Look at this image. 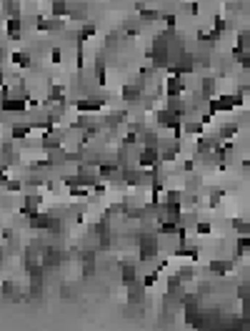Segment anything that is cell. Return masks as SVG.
<instances>
[{
  "instance_id": "43",
  "label": "cell",
  "mask_w": 250,
  "mask_h": 331,
  "mask_svg": "<svg viewBox=\"0 0 250 331\" xmlns=\"http://www.w3.org/2000/svg\"><path fill=\"white\" fill-rule=\"evenodd\" d=\"M183 168H185L188 173H193V171H195V163H193V161H185V163H183Z\"/></svg>"
},
{
  "instance_id": "25",
  "label": "cell",
  "mask_w": 250,
  "mask_h": 331,
  "mask_svg": "<svg viewBox=\"0 0 250 331\" xmlns=\"http://www.w3.org/2000/svg\"><path fill=\"white\" fill-rule=\"evenodd\" d=\"M250 251V236H240L238 243H235V256H243Z\"/></svg>"
},
{
  "instance_id": "39",
  "label": "cell",
  "mask_w": 250,
  "mask_h": 331,
  "mask_svg": "<svg viewBox=\"0 0 250 331\" xmlns=\"http://www.w3.org/2000/svg\"><path fill=\"white\" fill-rule=\"evenodd\" d=\"M178 274H180L183 278H193V276H195V269H193V266H183Z\"/></svg>"
},
{
  "instance_id": "33",
  "label": "cell",
  "mask_w": 250,
  "mask_h": 331,
  "mask_svg": "<svg viewBox=\"0 0 250 331\" xmlns=\"http://www.w3.org/2000/svg\"><path fill=\"white\" fill-rule=\"evenodd\" d=\"M225 30H228V23H225V18H215V23H213V33L223 35Z\"/></svg>"
},
{
  "instance_id": "20",
  "label": "cell",
  "mask_w": 250,
  "mask_h": 331,
  "mask_svg": "<svg viewBox=\"0 0 250 331\" xmlns=\"http://www.w3.org/2000/svg\"><path fill=\"white\" fill-rule=\"evenodd\" d=\"M203 126H205L203 120H183V131L190 133V136H198L203 131Z\"/></svg>"
},
{
  "instance_id": "5",
  "label": "cell",
  "mask_w": 250,
  "mask_h": 331,
  "mask_svg": "<svg viewBox=\"0 0 250 331\" xmlns=\"http://www.w3.org/2000/svg\"><path fill=\"white\" fill-rule=\"evenodd\" d=\"M103 98H83V101H75V110L78 113H95V110H100L103 108Z\"/></svg>"
},
{
  "instance_id": "35",
  "label": "cell",
  "mask_w": 250,
  "mask_h": 331,
  "mask_svg": "<svg viewBox=\"0 0 250 331\" xmlns=\"http://www.w3.org/2000/svg\"><path fill=\"white\" fill-rule=\"evenodd\" d=\"M50 63L53 65H60L63 63V51L60 48H50Z\"/></svg>"
},
{
  "instance_id": "22",
  "label": "cell",
  "mask_w": 250,
  "mask_h": 331,
  "mask_svg": "<svg viewBox=\"0 0 250 331\" xmlns=\"http://www.w3.org/2000/svg\"><path fill=\"white\" fill-rule=\"evenodd\" d=\"M208 269H210L213 274H228L230 269H233V261H210V266H208Z\"/></svg>"
},
{
  "instance_id": "1",
  "label": "cell",
  "mask_w": 250,
  "mask_h": 331,
  "mask_svg": "<svg viewBox=\"0 0 250 331\" xmlns=\"http://www.w3.org/2000/svg\"><path fill=\"white\" fill-rule=\"evenodd\" d=\"M158 251H160L158 231H155V233H145V236H140V241H138V259H140V261H150V259H155Z\"/></svg>"
},
{
  "instance_id": "24",
  "label": "cell",
  "mask_w": 250,
  "mask_h": 331,
  "mask_svg": "<svg viewBox=\"0 0 250 331\" xmlns=\"http://www.w3.org/2000/svg\"><path fill=\"white\" fill-rule=\"evenodd\" d=\"M140 141H143L148 148H160V136H158V133H153V131H145Z\"/></svg>"
},
{
  "instance_id": "42",
  "label": "cell",
  "mask_w": 250,
  "mask_h": 331,
  "mask_svg": "<svg viewBox=\"0 0 250 331\" xmlns=\"http://www.w3.org/2000/svg\"><path fill=\"white\" fill-rule=\"evenodd\" d=\"M200 186V176H190L188 178V191H193V188H198Z\"/></svg>"
},
{
  "instance_id": "36",
  "label": "cell",
  "mask_w": 250,
  "mask_h": 331,
  "mask_svg": "<svg viewBox=\"0 0 250 331\" xmlns=\"http://www.w3.org/2000/svg\"><path fill=\"white\" fill-rule=\"evenodd\" d=\"M140 281H143V286H145V288H153V286H155V281H158V271H153V274L143 276Z\"/></svg>"
},
{
  "instance_id": "3",
  "label": "cell",
  "mask_w": 250,
  "mask_h": 331,
  "mask_svg": "<svg viewBox=\"0 0 250 331\" xmlns=\"http://www.w3.org/2000/svg\"><path fill=\"white\" fill-rule=\"evenodd\" d=\"M28 106H30V98L28 96H15L13 93L8 101H3V110L5 113H25Z\"/></svg>"
},
{
  "instance_id": "32",
  "label": "cell",
  "mask_w": 250,
  "mask_h": 331,
  "mask_svg": "<svg viewBox=\"0 0 250 331\" xmlns=\"http://www.w3.org/2000/svg\"><path fill=\"white\" fill-rule=\"evenodd\" d=\"M223 196H225V193H223L220 188H213V191H210V198H208V203H210V206H218V203L223 201Z\"/></svg>"
},
{
  "instance_id": "41",
  "label": "cell",
  "mask_w": 250,
  "mask_h": 331,
  "mask_svg": "<svg viewBox=\"0 0 250 331\" xmlns=\"http://www.w3.org/2000/svg\"><path fill=\"white\" fill-rule=\"evenodd\" d=\"M163 20H165V25H168V28H175V15L173 13H165Z\"/></svg>"
},
{
  "instance_id": "16",
  "label": "cell",
  "mask_w": 250,
  "mask_h": 331,
  "mask_svg": "<svg viewBox=\"0 0 250 331\" xmlns=\"http://www.w3.org/2000/svg\"><path fill=\"white\" fill-rule=\"evenodd\" d=\"M10 60H13V65H18V68H30L33 63V58H30V53H25V51H13V55H10Z\"/></svg>"
},
{
  "instance_id": "11",
  "label": "cell",
  "mask_w": 250,
  "mask_h": 331,
  "mask_svg": "<svg viewBox=\"0 0 250 331\" xmlns=\"http://www.w3.org/2000/svg\"><path fill=\"white\" fill-rule=\"evenodd\" d=\"M180 226L183 223H178V221H160L158 223V236H178V231H180Z\"/></svg>"
},
{
  "instance_id": "14",
  "label": "cell",
  "mask_w": 250,
  "mask_h": 331,
  "mask_svg": "<svg viewBox=\"0 0 250 331\" xmlns=\"http://www.w3.org/2000/svg\"><path fill=\"white\" fill-rule=\"evenodd\" d=\"M43 148L50 153V151H58V148H63V138H60V133H55V131H50L45 138H43Z\"/></svg>"
},
{
  "instance_id": "9",
  "label": "cell",
  "mask_w": 250,
  "mask_h": 331,
  "mask_svg": "<svg viewBox=\"0 0 250 331\" xmlns=\"http://www.w3.org/2000/svg\"><path fill=\"white\" fill-rule=\"evenodd\" d=\"M20 28H23L20 15H13V18L5 20V30H8V38L10 40H20Z\"/></svg>"
},
{
  "instance_id": "30",
  "label": "cell",
  "mask_w": 250,
  "mask_h": 331,
  "mask_svg": "<svg viewBox=\"0 0 250 331\" xmlns=\"http://www.w3.org/2000/svg\"><path fill=\"white\" fill-rule=\"evenodd\" d=\"M210 231H213V226L208 223V221H198V223H195V233H198V236H208Z\"/></svg>"
},
{
  "instance_id": "26",
  "label": "cell",
  "mask_w": 250,
  "mask_h": 331,
  "mask_svg": "<svg viewBox=\"0 0 250 331\" xmlns=\"http://www.w3.org/2000/svg\"><path fill=\"white\" fill-rule=\"evenodd\" d=\"M158 18H163V15H160L158 10H153V8H143V10H140V20H143V23H155Z\"/></svg>"
},
{
  "instance_id": "38",
  "label": "cell",
  "mask_w": 250,
  "mask_h": 331,
  "mask_svg": "<svg viewBox=\"0 0 250 331\" xmlns=\"http://www.w3.org/2000/svg\"><path fill=\"white\" fill-rule=\"evenodd\" d=\"M183 226H193L195 228V223H198V216L195 214H183V221H180Z\"/></svg>"
},
{
  "instance_id": "31",
  "label": "cell",
  "mask_w": 250,
  "mask_h": 331,
  "mask_svg": "<svg viewBox=\"0 0 250 331\" xmlns=\"http://www.w3.org/2000/svg\"><path fill=\"white\" fill-rule=\"evenodd\" d=\"M35 30H40V33H45V30H50V20L48 18H35Z\"/></svg>"
},
{
  "instance_id": "28",
  "label": "cell",
  "mask_w": 250,
  "mask_h": 331,
  "mask_svg": "<svg viewBox=\"0 0 250 331\" xmlns=\"http://www.w3.org/2000/svg\"><path fill=\"white\" fill-rule=\"evenodd\" d=\"M95 83H98V86H105V63L103 60H95Z\"/></svg>"
},
{
  "instance_id": "40",
  "label": "cell",
  "mask_w": 250,
  "mask_h": 331,
  "mask_svg": "<svg viewBox=\"0 0 250 331\" xmlns=\"http://www.w3.org/2000/svg\"><path fill=\"white\" fill-rule=\"evenodd\" d=\"M5 188H8V191H20L23 186H20V181H10V178H5Z\"/></svg>"
},
{
  "instance_id": "13",
  "label": "cell",
  "mask_w": 250,
  "mask_h": 331,
  "mask_svg": "<svg viewBox=\"0 0 250 331\" xmlns=\"http://www.w3.org/2000/svg\"><path fill=\"white\" fill-rule=\"evenodd\" d=\"M215 88H218V80L215 78H203V83H200V96L203 98H215Z\"/></svg>"
},
{
  "instance_id": "10",
  "label": "cell",
  "mask_w": 250,
  "mask_h": 331,
  "mask_svg": "<svg viewBox=\"0 0 250 331\" xmlns=\"http://www.w3.org/2000/svg\"><path fill=\"white\" fill-rule=\"evenodd\" d=\"M95 33H98V28L95 25H90V23H85L80 30H78V35H75V43H78V48H83L85 46V40L88 38H95Z\"/></svg>"
},
{
  "instance_id": "45",
  "label": "cell",
  "mask_w": 250,
  "mask_h": 331,
  "mask_svg": "<svg viewBox=\"0 0 250 331\" xmlns=\"http://www.w3.org/2000/svg\"><path fill=\"white\" fill-rule=\"evenodd\" d=\"M248 209H250V206H248Z\"/></svg>"
},
{
  "instance_id": "8",
  "label": "cell",
  "mask_w": 250,
  "mask_h": 331,
  "mask_svg": "<svg viewBox=\"0 0 250 331\" xmlns=\"http://www.w3.org/2000/svg\"><path fill=\"white\" fill-rule=\"evenodd\" d=\"M120 276H123V283H125V286H133V283H138V281H140V274H138L135 264H123Z\"/></svg>"
},
{
  "instance_id": "34",
  "label": "cell",
  "mask_w": 250,
  "mask_h": 331,
  "mask_svg": "<svg viewBox=\"0 0 250 331\" xmlns=\"http://www.w3.org/2000/svg\"><path fill=\"white\" fill-rule=\"evenodd\" d=\"M88 126H90V118H88L85 113H83V115H80V118H78V120L73 123V128H78V131H83V128H88Z\"/></svg>"
},
{
  "instance_id": "2",
  "label": "cell",
  "mask_w": 250,
  "mask_h": 331,
  "mask_svg": "<svg viewBox=\"0 0 250 331\" xmlns=\"http://www.w3.org/2000/svg\"><path fill=\"white\" fill-rule=\"evenodd\" d=\"M163 163V156H160V148H143L140 153H138V166L140 168H158V166Z\"/></svg>"
},
{
  "instance_id": "15",
  "label": "cell",
  "mask_w": 250,
  "mask_h": 331,
  "mask_svg": "<svg viewBox=\"0 0 250 331\" xmlns=\"http://www.w3.org/2000/svg\"><path fill=\"white\" fill-rule=\"evenodd\" d=\"M30 131H33V126H25V123H15V126L10 128V138H13V141H25V138L30 136Z\"/></svg>"
},
{
  "instance_id": "4",
  "label": "cell",
  "mask_w": 250,
  "mask_h": 331,
  "mask_svg": "<svg viewBox=\"0 0 250 331\" xmlns=\"http://www.w3.org/2000/svg\"><path fill=\"white\" fill-rule=\"evenodd\" d=\"M28 223H30V228H38V231H50L53 228V223H55V219L50 216V214H33L30 219H28Z\"/></svg>"
},
{
  "instance_id": "17",
  "label": "cell",
  "mask_w": 250,
  "mask_h": 331,
  "mask_svg": "<svg viewBox=\"0 0 250 331\" xmlns=\"http://www.w3.org/2000/svg\"><path fill=\"white\" fill-rule=\"evenodd\" d=\"M48 103L63 106V103H65V88H63V86H50V91H48Z\"/></svg>"
},
{
  "instance_id": "19",
  "label": "cell",
  "mask_w": 250,
  "mask_h": 331,
  "mask_svg": "<svg viewBox=\"0 0 250 331\" xmlns=\"http://www.w3.org/2000/svg\"><path fill=\"white\" fill-rule=\"evenodd\" d=\"M3 13H5V18L20 15V3L18 0H3Z\"/></svg>"
},
{
  "instance_id": "44",
  "label": "cell",
  "mask_w": 250,
  "mask_h": 331,
  "mask_svg": "<svg viewBox=\"0 0 250 331\" xmlns=\"http://www.w3.org/2000/svg\"><path fill=\"white\" fill-rule=\"evenodd\" d=\"M188 10H190V15H198L200 5H198V3H190V5H188Z\"/></svg>"
},
{
  "instance_id": "23",
  "label": "cell",
  "mask_w": 250,
  "mask_h": 331,
  "mask_svg": "<svg viewBox=\"0 0 250 331\" xmlns=\"http://www.w3.org/2000/svg\"><path fill=\"white\" fill-rule=\"evenodd\" d=\"M223 141H230V138H235L238 136V123H225V126L220 128V133H218Z\"/></svg>"
},
{
  "instance_id": "6",
  "label": "cell",
  "mask_w": 250,
  "mask_h": 331,
  "mask_svg": "<svg viewBox=\"0 0 250 331\" xmlns=\"http://www.w3.org/2000/svg\"><path fill=\"white\" fill-rule=\"evenodd\" d=\"M185 91V80L180 75H170L168 80H165V96L173 98V96H183Z\"/></svg>"
},
{
  "instance_id": "29",
  "label": "cell",
  "mask_w": 250,
  "mask_h": 331,
  "mask_svg": "<svg viewBox=\"0 0 250 331\" xmlns=\"http://www.w3.org/2000/svg\"><path fill=\"white\" fill-rule=\"evenodd\" d=\"M183 191H165V201L168 203H183Z\"/></svg>"
},
{
  "instance_id": "18",
  "label": "cell",
  "mask_w": 250,
  "mask_h": 331,
  "mask_svg": "<svg viewBox=\"0 0 250 331\" xmlns=\"http://www.w3.org/2000/svg\"><path fill=\"white\" fill-rule=\"evenodd\" d=\"M233 60L243 68V70H248L250 68V51H240V48H233Z\"/></svg>"
},
{
  "instance_id": "7",
  "label": "cell",
  "mask_w": 250,
  "mask_h": 331,
  "mask_svg": "<svg viewBox=\"0 0 250 331\" xmlns=\"http://www.w3.org/2000/svg\"><path fill=\"white\" fill-rule=\"evenodd\" d=\"M140 93H143V80H138V86L128 83V86L123 88V101L125 103H138L140 101Z\"/></svg>"
},
{
  "instance_id": "21",
  "label": "cell",
  "mask_w": 250,
  "mask_h": 331,
  "mask_svg": "<svg viewBox=\"0 0 250 331\" xmlns=\"http://www.w3.org/2000/svg\"><path fill=\"white\" fill-rule=\"evenodd\" d=\"M213 151V141L210 138H198L195 141V153L198 156H205V153H210Z\"/></svg>"
},
{
  "instance_id": "37",
  "label": "cell",
  "mask_w": 250,
  "mask_h": 331,
  "mask_svg": "<svg viewBox=\"0 0 250 331\" xmlns=\"http://www.w3.org/2000/svg\"><path fill=\"white\" fill-rule=\"evenodd\" d=\"M65 28V20L63 18H50V33H58Z\"/></svg>"
},
{
  "instance_id": "12",
  "label": "cell",
  "mask_w": 250,
  "mask_h": 331,
  "mask_svg": "<svg viewBox=\"0 0 250 331\" xmlns=\"http://www.w3.org/2000/svg\"><path fill=\"white\" fill-rule=\"evenodd\" d=\"M70 3L68 0H53L50 3V13H53V18H68L70 15Z\"/></svg>"
},
{
  "instance_id": "27",
  "label": "cell",
  "mask_w": 250,
  "mask_h": 331,
  "mask_svg": "<svg viewBox=\"0 0 250 331\" xmlns=\"http://www.w3.org/2000/svg\"><path fill=\"white\" fill-rule=\"evenodd\" d=\"M233 228H235L240 236H250V223L243 221V219H235V221H233Z\"/></svg>"
}]
</instances>
